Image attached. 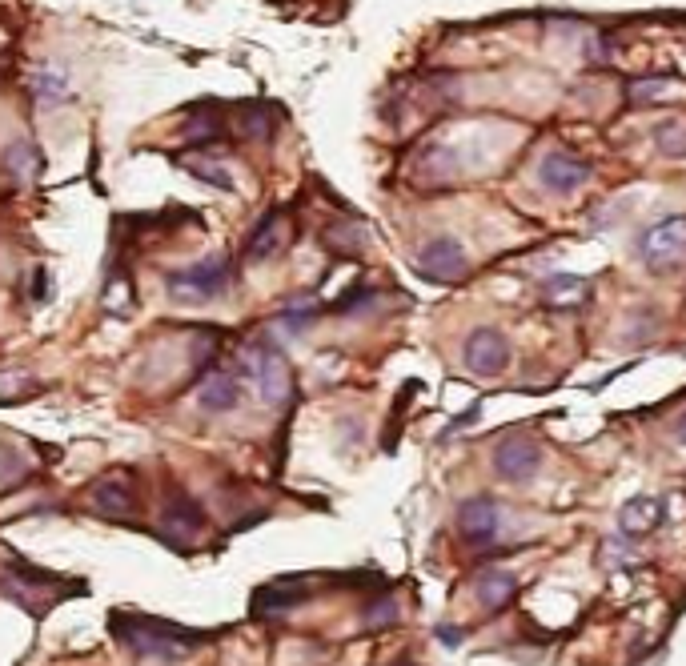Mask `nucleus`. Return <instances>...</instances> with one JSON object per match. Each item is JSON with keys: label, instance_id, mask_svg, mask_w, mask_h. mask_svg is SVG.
I'll use <instances>...</instances> for the list:
<instances>
[{"label": "nucleus", "instance_id": "f257e3e1", "mask_svg": "<svg viewBox=\"0 0 686 666\" xmlns=\"http://www.w3.org/2000/svg\"><path fill=\"white\" fill-rule=\"evenodd\" d=\"M113 634L137 654V658H157V662H177L189 650L205 642L201 630L177 626L169 618H149V614H113Z\"/></svg>", "mask_w": 686, "mask_h": 666}, {"label": "nucleus", "instance_id": "f03ea898", "mask_svg": "<svg viewBox=\"0 0 686 666\" xmlns=\"http://www.w3.org/2000/svg\"><path fill=\"white\" fill-rule=\"evenodd\" d=\"M0 554H5V562H9V566H0V590H5L9 598H17L25 610L45 614V610L57 602V594H65V586H61L57 574H49V570L25 562V558L13 554V550H0Z\"/></svg>", "mask_w": 686, "mask_h": 666}, {"label": "nucleus", "instance_id": "7ed1b4c3", "mask_svg": "<svg viewBox=\"0 0 686 666\" xmlns=\"http://www.w3.org/2000/svg\"><path fill=\"white\" fill-rule=\"evenodd\" d=\"M241 370L257 382L265 402H285V394H289V362H285V354L277 346H269V342L241 346Z\"/></svg>", "mask_w": 686, "mask_h": 666}, {"label": "nucleus", "instance_id": "20e7f679", "mask_svg": "<svg viewBox=\"0 0 686 666\" xmlns=\"http://www.w3.org/2000/svg\"><path fill=\"white\" fill-rule=\"evenodd\" d=\"M225 281H229V261L225 257H205V261L173 273L169 277V293H173V301L205 305V301H213L225 289Z\"/></svg>", "mask_w": 686, "mask_h": 666}, {"label": "nucleus", "instance_id": "39448f33", "mask_svg": "<svg viewBox=\"0 0 686 666\" xmlns=\"http://www.w3.org/2000/svg\"><path fill=\"white\" fill-rule=\"evenodd\" d=\"M638 253L654 273L674 269L686 257V217H666L638 237Z\"/></svg>", "mask_w": 686, "mask_h": 666}, {"label": "nucleus", "instance_id": "423d86ee", "mask_svg": "<svg viewBox=\"0 0 686 666\" xmlns=\"http://www.w3.org/2000/svg\"><path fill=\"white\" fill-rule=\"evenodd\" d=\"M466 366L474 370V374H482V378H494V374H502L506 366H510V342L502 338L498 329H474L470 338H466Z\"/></svg>", "mask_w": 686, "mask_h": 666}, {"label": "nucleus", "instance_id": "0eeeda50", "mask_svg": "<svg viewBox=\"0 0 686 666\" xmlns=\"http://www.w3.org/2000/svg\"><path fill=\"white\" fill-rule=\"evenodd\" d=\"M418 269L430 281H458V277H466L470 261H466V253H462V245L454 237H434L430 245H422Z\"/></svg>", "mask_w": 686, "mask_h": 666}, {"label": "nucleus", "instance_id": "6e6552de", "mask_svg": "<svg viewBox=\"0 0 686 666\" xmlns=\"http://www.w3.org/2000/svg\"><path fill=\"white\" fill-rule=\"evenodd\" d=\"M498 522H502L498 502L486 498V494H478V498H470V502L458 506V530H462V538L470 546H490L494 534H498Z\"/></svg>", "mask_w": 686, "mask_h": 666}, {"label": "nucleus", "instance_id": "1a4fd4ad", "mask_svg": "<svg viewBox=\"0 0 686 666\" xmlns=\"http://www.w3.org/2000/svg\"><path fill=\"white\" fill-rule=\"evenodd\" d=\"M309 594V582L289 574V578H273L265 586L253 590V614L257 618H269V614H285L293 606H301V598Z\"/></svg>", "mask_w": 686, "mask_h": 666}, {"label": "nucleus", "instance_id": "9d476101", "mask_svg": "<svg viewBox=\"0 0 686 666\" xmlns=\"http://www.w3.org/2000/svg\"><path fill=\"white\" fill-rule=\"evenodd\" d=\"M542 466V450L530 442V438H506L498 450H494V470L510 482H526L534 478V470Z\"/></svg>", "mask_w": 686, "mask_h": 666}, {"label": "nucleus", "instance_id": "9b49d317", "mask_svg": "<svg viewBox=\"0 0 686 666\" xmlns=\"http://www.w3.org/2000/svg\"><path fill=\"white\" fill-rule=\"evenodd\" d=\"M93 506L101 510V514H113V518H121V514H133L137 510V486H133V474L129 470H113V474H105L97 486H93Z\"/></svg>", "mask_w": 686, "mask_h": 666}, {"label": "nucleus", "instance_id": "f8f14e48", "mask_svg": "<svg viewBox=\"0 0 686 666\" xmlns=\"http://www.w3.org/2000/svg\"><path fill=\"white\" fill-rule=\"evenodd\" d=\"M201 526H205L201 506H197L185 490H173L169 506L161 510V534H165V538H173V542H189V538H197V534H201Z\"/></svg>", "mask_w": 686, "mask_h": 666}, {"label": "nucleus", "instance_id": "ddd939ff", "mask_svg": "<svg viewBox=\"0 0 686 666\" xmlns=\"http://www.w3.org/2000/svg\"><path fill=\"white\" fill-rule=\"evenodd\" d=\"M237 402H241V382H237L233 374L213 370L209 378H201V382H197V406H201V410H209V414H225V410H233Z\"/></svg>", "mask_w": 686, "mask_h": 666}, {"label": "nucleus", "instance_id": "4468645a", "mask_svg": "<svg viewBox=\"0 0 686 666\" xmlns=\"http://www.w3.org/2000/svg\"><path fill=\"white\" fill-rule=\"evenodd\" d=\"M538 173H542V185L546 189L570 193V189H578L590 177V165L578 161V157H570V153H550V157H542V169Z\"/></svg>", "mask_w": 686, "mask_h": 666}, {"label": "nucleus", "instance_id": "2eb2a0df", "mask_svg": "<svg viewBox=\"0 0 686 666\" xmlns=\"http://www.w3.org/2000/svg\"><path fill=\"white\" fill-rule=\"evenodd\" d=\"M281 245H285V213H281V209H269V213L257 221V229L249 233L245 257H249V261H265V257H273Z\"/></svg>", "mask_w": 686, "mask_h": 666}, {"label": "nucleus", "instance_id": "dca6fc26", "mask_svg": "<svg viewBox=\"0 0 686 666\" xmlns=\"http://www.w3.org/2000/svg\"><path fill=\"white\" fill-rule=\"evenodd\" d=\"M542 297L554 309H578V305L590 301V285L582 277H574V273H558V277H546L542 281Z\"/></svg>", "mask_w": 686, "mask_h": 666}, {"label": "nucleus", "instance_id": "f3484780", "mask_svg": "<svg viewBox=\"0 0 686 666\" xmlns=\"http://www.w3.org/2000/svg\"><path fill=\"white\" fill-rule=\"evenodd\" d=\"M658 522H662V502H658V498H630V502L618 510V526H622V534H630V538L650 534Z\"/></svg>", "mask_w": 686, "mask_h": 666}, {"label": "nucleus", "instance_id": "a211bd4d", "mask_svg": "<svg viewBox=\"0 0 686 666\" xmlns=\"http://www.w3.org/2000/svg\"><path fill=\"white\" fill-rule=\"evenodd\" d=\"M514 594H518V582H514V574H506V570H490V574H482V582H478V602H482L490 614L506 610Z\"/></svg>", "mask_w": 686, "mask_h": 666}, {"label": "nucleus", "instance_id": "6ab92c4d", "mask_svg": "<svg viewBox=\"0 0 686 666\" xmlns=\"http://www.w3.org/2000/svg\"><path fill=\"white\" fill-rule=\"evenodd\" d=\"M237 133L241 137H253V141H265L273 133V109L265 101H245L237 109Z\"/></svg>", "mask_w": 686, "mask_h": 666}, {"label": "nucleus", "instance_id": "aec40b11", "mask_svg": "<svg viewBox=\"0 0 686 666\" xmlns=\"http://www.w3.org/2000/svg\"><path fill=\"white\" fill-rule=\"evenodd\" d=\"M5 169H9L17 181L37 177V169H41V149H37V145H29V141L9 145V149H5Z\"/></svg>", "mask_w": 686, "mask_h": 666}, {"label": "nucleus", "instance_id": "412c9836", "mask_svg": "<svg viewBox=\"0 0 686 666\" xmlns=\"http://www.w3.org/2000/svg\"><path fill=\"white\" fill-rule=\"evenodd\" d=\"M105 309L109 313H129L133 309V281L129 273H113L105 285Z\"/></svg>", "mask_w": 686, "mask_h": 666}, {"label": "nucleus", "instance_id": "4be33fe9", "mask_svg": "<svg viewBox=\"0 0 686 666\" xmlns=\"http://www.w3.org/2000/svg\"><path fill=\"white\" fill-rule=\"evenodd\" d=\"M654 145L666 153V157H686V125L682 121H662L654 129Z\"/></svg>", "mask_w": 686, "mask_h": 666}, {"label": "nucleus", "instance_id": "5701e85b", "mask_svg": "<svg viewBox=\"0 0 686 666\" xmlns=\"http://www.w3.org/2000/svg\"><path fill=\"white\" fill-rule=\"evenodd\" d=\"M674 81H634L630 85V101L634 105H646V101H666V97H674Z\"/></svg>", "mask_w": 686, "mask_h": 666}, {"label": "nucleus", "instance_id": "b1692460", "mask_svg": "<svg viewBox=\"0 0 686 666\" xmlns=\"http://www.w3.org/2000/svg\"><path fill=\"white\" fill-rule=\"evenodd\" d=\"M317 321V305L313 301H297V305H285L281 309V325L289 329V333H301V329H309Z\"/></svg>", "mask_w": 686, "mask_h": 666}, {"label": "nucleus", "instance_id": "393cba45", "mask_svg": "<svg viewBox=\"0 0 686 666\" xmlns=\"http://www.w3.org/2000/svg\"><path fill=\"white\" fill-rule=\"evenodd\" d=\"M185 169H189L193 177H201V181L217 185V189H233V177H229L221 165H213V161H201V157H193V161H185Z\"/></svg>", "mask_w": 686, "mask_h": 666}, {"label": "nucleus", "instance_id": "a878e982", "mask_svg": "<svg viewBox=\"0 0 686 666\" xmlns=\"http://www.w3.org/2000/svg\"><path fill=\"white\" fill-rule=\"evenodd\" d=\"M189 145H205V141H217L221 137V121L217 117H193L189 129H185Z\"/></svg>", "mask_w": 686, "mask_h": 666}, {"label": "nucleus", "instance_id": "bb28decb", "mask_svg": "<svg viewBox=\"0 0 686 666\" xmlns=\"http://www.w3.org/2000/svg\"><path fill=\"white\" fill-rule=\"evenodd\" d=\"M398 622V602L394 598H374L366 606V626H390Z\"/></svg>", "mask_w": 686, "mask_h": 666}, {"label": "nucleus", "instance_id": "cd10ccee", "mask_svg": "<svg viewBox=\"0 0 686 666\" xmlns=\"http://www.w3.org/2000/svg\"><path fill=\"white\" fill-rule=\"evenodd\" d=\"M37 97H41L45 105L65 101V81H61V77H53V73H41V77H37Z\"/></svg>", "mask_w": 686, "mask_h": 666}, {"label": "nucleus", "instance_id": "c85d7f7f", "mask_svg": "<svg viewBox=\"0 0 686 666\" xmlns=\"http://www.w3.org/2000/svg\"><path fill=\"white\" fill-rule=\"evenodd\" d=\"M442 642H446V646H454V642H458V630H450V626H442Z\"/></svg>", "mask_w": 686, "mask_h": 666}, {"label": "nucleus", "instance_id": "c756f323", "mask_svg": "<svg viewBox=\"0 0 686 666\" xmlns=\"http://www.w3.org/2000/svg\"><path fill=\"white\" fill-rule=\"evenodd\" d=\"M678 442H682V446H686V414H682V418H678Z\"/></svg>", "mask_w": 686, "mask_h": 666}, {"label": "nucleus", "instance_id": "7c9ffc66", "mask_svg": "<svg viewBox=\"0 0 686 666\" xmlns=\"http://www.w3.org/2000/svg\"><path fill=\"white\" fill-rule=\"evenodd\" d=\"M402 666H410V662H402Z\"/></svg>", "mask_w": 686, "mask_h": 666}]
</instances>
